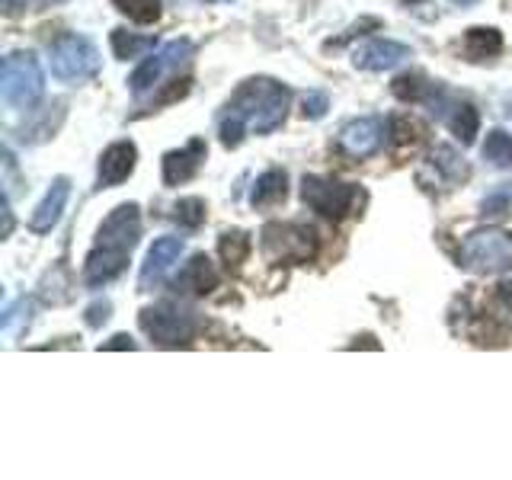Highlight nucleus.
<instances>
[{"mask_svg":"<svg viewBox=\"0 0 512 480\" xmlns=\"http://www.w3.org/2000/svg\"><path fill=\"white\" fill-rule=\"evenodd\" d=\"M484 157L490 160L493 167L512 170V135H506L503 128H493V132H487Z\"/></svg>","mask_w":512,"mask_h":480,"instance_id":"22","label":"nucleus"},{"mask_svg":"<svg viewBox=\"0 0 512 480\" xmlns=\"http://www.w3.org/2000/svg\"><path fill=\"white\" fill-rule=\"evenodd\" d=\"M141 330L151 336L157 346H189V340L196 336V317L192 311L176 308V304H154V308H144L138 314Z\"/></svg>","mask_w":512,"mask_h":480,"instance_id":"6","label":"nucleus"},{"mask_svg":"<svg viewBox=\"0 0 512 480\" xmlns=\"http://www.w3.org/2000/svg\"><path fill=\"white\" fill-rule=\"evenodd\" d=\"M36 7H55V4H61V0H32Z\"/></svg>","mask_w":512,"mask_h":480,"instance_id":"35","label":"nucleus"},{"mask_svg":"<svg viewBox=\"0 0 512 480\" xmlns=\"http://www.w3.org/2000/svg\"><path fill=\"white\" fill-rule=\"evenodd\" d=\"M128 20H135L141 26H151L160 20V0H112Z\"/></svg>","mask_w":512,"mask_h":480,"instance_id":"24","label":"nucleus"},{"mask_svg":"<svg viewBox=\"0 0 512 480\" xmlns=\"http://www.w3.org/2000/svg\"><path fill=\"white\" fill-rule=\"evenodd\" d=\"M426 106H432V112H439V116L445 119V125L452 128V135L464 144V148L474 144L477 128H480V116H477V109L471 103H458V100L448 103L445 90L439 87L436 93H432V100Z\"/></svg>","mask_w":512,"mask_h":480,"instance_id":"10","label":"nucleus"},{"mask_svg":"<svg viewBox=\"0 0 512 480\" xmlns=\"http://www.w3.org/2000/svg\"><path fill=\"white\" fill-rule=\"evenodd\" d=\"M327 109H330V96L327 93H308L304 96V103H301V112H304V119H324L327 116Z\"/></svg>","mask_w":512,"mask_h":480,"instance_id":"28","label":"nucleus"},{"mask_svg":"<svg viewBox=\"0 0 512 480\" xmlns=\"http://www.w3.org/2000/svg\"><path fill=\"white\" fill-rule=\"evenodd\" d=\"M135 160H138V148L132 141H116L109 144L100 157V186H119L125 183L128 176L135 170Z\"/></svg>","mask_w":512,"mask_h":480,"instance_id":"15","label":"nucleus"},{"mask_svg":"<svg viewBox=\"0 0 512 480\" xmlns=\"http://www.w3.org/2000/svg\"><path fill=\"white\" fill-rule=\"evenodd\" d=\"M391 141L397 148H416L423 141V125L410 116H394L391 119Z\"/></svg>","mask_w":512,"mask_h":480,"instance_id":"26","label":"nucleus"},{"mask_svg":"<svg viewBox=\"0 0 512 480\" xmlns=\"http://www.w3.org/2000/svg\"><path fill=\"white\" fill-rule=\"evenodd\" d=\"M180 256H183V240L180 237H160V240H154V247L148 250V260H144L141 276H138L141 292H151L154 285H160V279L167 276Z\"/></svg>","mask_w":512,"mask_h":480,"instance_id":"12","label":"nucleus"},{"mask_svg":"<svg viewBox=\"0 0 512 480\" xmlns=\"http://www.w3.org/2000/svg\"><path fill=\"white\" fill-rule=\"evenodd\" d=\"M368 29H381V20H375V16H365V20H359L356 26H349V29H346V36H343V39L330 42L327 48H340V45H346L349 39H356V36H365Z\"/></svg>","mask_w":512,"mask_h":480,"instance_id":"30","label":"nucleus"},{"mask_svg":"<svg viewBox=\"0 0 512 480\" xmlns=\"http://www.w3.org/2000/svg\"><path fill=\"white\" fill-rule=\"evenodd\" d=\"M218 285V272L212 266L205 253H196L192 260L180 269V276H176L173 288L183 295H208L212 288Z\"/></svg>","mask_w":512,"mask_h":480,"instance_id":"17","label":"nucleus"},{"mask_svg":"<svg viewBox=\"0 0 512 480\" xmlns=\"http://www.w3.org/2000/svg\"><path fill=\"white\" fill-rule=\"evenodd\" d=\"M381 144H384V125L381 119L375 116H365V119H352L343 125V132H340V148L349 154V157H372L381 151Z\"/></svg>","mask_w":512,"mask_h":480,"instance_id":"11","label":"nucleus"},{"mask_svg":"<svg viewBox=\"0 0 512 480\" xmlns=\"http://www.w3.org/2000/svg\"><path fill=\"white\" fill-rule=\"evenodd\" d=\"M68 196H71V180H68V176H58V180L48 186L45 199L36 205V212H32L29 228L36 234L52 231L58 224V218H61V212H64V205H68Z\"/></svg>","mask_w":512,"mask_h":480,"instance_id":"16","label":"nucleus"},{"mask_svg":"<svg viewBox=\"0 0 512 480\" xmlns=\"http://www.w3.org/2000/svg\"><path fill=\"white\" fill-rule=\"evenodd\" d=\"M205 212H208V208H205V202L199 199V196H189V199H180V202H176V221H180L183 224V228H199V224L205 221Z\"/></svg>","mask_w":512,"mask_h":480,"instance_id":"27","label":"nucleus"},{"mask_svg":"<svg viewBox=\"0 0 512 480\" xmlns=\"http://www.w3.org/2000/svg\"><path fill=\"white\" fill-rule=\"evenodd\" d=\"M285 192H288V176L282 167H272L266 170L260 180H256L253 192H250V202L253 208H266V205H276L285 199Z\"/></svg>","mask_w":512,"mask_h":480,"instance_id":"18","label":"nucleus"},{"mask_svg":"<svg viewBox=\"0 0 512 480\" xmlns=\"http://www.w3.org/2000/svg\"><path fill=\"white\" fill-rule=\"evenodd\" d=\"M301 199L308 202L317 215H324L330 221H340L352 212V205H356L359 186L336 183V180H327V176H304Z\"/></svg>","mask_w":512,"mask_h":480,"instance_id":"8","label":"nucleus"},{"mask_svg":"<svg viewBox=\"0 0 512 480\" xmlns=\"http://www.w3.org/2000/svg\"><path fill=\"white\" fill-rule=\"evenodd\" d=\"M317 231L298 221H272L260 234V247L269 263H308L317 256Z\"/></svg>","mask_w":512,"mask_h":480,"instance_id":"4","label":"nucleus"},{"mask_svg":"<svg viewBox=\"0 0 512 480\" xmlns=\"http://www.w3.org/2000/svg\"><path fill=\"white\" fill-rule=\"evenodd\" d=\"M500 298H503L506 308H512V285H509V282H503V285H500Z\"/></svg>","mask_w":512,"mask_h":480,"instance_id":"34","label":"nucleus"},{"mask_svg":"<svg viewBox=\"0 0 512 480\" xmlns=\"http://www.w3.org/2000/svg\"><path fill=\"white\" fill-rule=\"evenodd\" d=\"M205 154H208V148H205L202 138H192L186 148L164 154V183L167 186H180V183L192 180V176L199 173Z\"/></svg>","mask_w":512,"mask_h":480,"instance_id":"14","label":"nucleus"},{"mask_svg":"<svg viewBox=\"0 0 512 480\" xmlns=\"http://www.w3.org/2000/svg\"><path fill=\"white\" fill-rule=\"evenodd\" d=\"M461 266L480 272V276H493V272H506L512 266V234L503 228H484L464 237L461 244Z\"/></svg>","mask_w":512,"mask_h":480,"instance_id":"5","label":"nucleus"},{"mask_svg":"<svg viewBox=\"0 0 512 480\" xmlns=\"http://www.w3.org/2000/svg\"><path fill=\"white\" fill-rule=\"evenodd\" d=\"M154 42H157L154 36H132V32H125V29H112V52L122 61L141 58L144 52H151Z\"/></svg>","mask_w":512,"mask_h":480,"instance_id":"21","label":"nucleus"},{"mask_svg":"<svg viewBox=\"0 0 512 480\" xmlns=\"http://www.w3.org/2000/svg\"><path fill=\"white\" fill-rule=\"evenodd\" d=\"M452 4H461V7H471V4H477V0H452Z\"/></svg>","mask_w":512,"mask_h":480,"instance_id":"36","label":"nucleus"},{"mask_svg":"<svg viewBox=\"0 0 512 480\" xmlns=\"http://www.w3.org/2000/svg\"><path fill=\"white\" fill-rule=\"evenodd\" d=\"M410 45L404 42H391V39H375L362 48H356V55H352V64L362 71H391L397 64H404L410 58Z\"/></svg>","mask_w":512,"mask_h":480,"instance_id":"13","label":"nucleus"},{"mask_svg":"<svg viewBox=\"0 0 512 480\" xmlns=\"http://www.w3.org/2000/svg\"><path fill=\"white\" fill-rule=\"evenodd\" d=\"M509 205H512V192L509 189H496L484 199V205H480V208H484V215H506Z\"/></svg>","mask_w":512,"mask_h":480,"instance_id":"29","label":"nucleus"},{"mask_svg":"<svg viewBox=\"0 0 512 480\" xmlns=\"http://www.w3.org/2000/svg\"><path fill=\"white\" fill-rule=\"evenodd\" d=\"M0 93L4 103L13 109H32L45 93V74L42 64L32 52H10L0 71Z\"/></svg>","mask_w":512,"mask_h":480,"instance_id":"3","label":"nucleus"},{"mask_svg":"<svg viewBox=\"0 0 512 480\" xmlns=\"http://www.w3.org/2000/svg\"><path fill=\"white\" fill-rule=\"evenodd\" d=\"M436 90H439V84H429L423 74H404L394 80V96L404 103H429Z\"/></svg>","mask_w":512,"mask_h":480,"instance_id":"20","label":"nucleus"},{"mask_svg":"<svg viewBox=\"0 0 512 480\" xmlns=\"http://www.w3.org/2000/svg\"><path fill=\"white\" fill-rule=\"evenodd\" d=\"M189 55H192V42H189V39L167 42L157 55L144 58V61L138 64V68H135L132 80H128V84H132V93H135V96L148 93L151 87L160 84V77L170 74V71H176L183 61H189Z\"/></svg>","mask_w":512,"mask_h":480,"instance_id":"9","label":"nucleus"},{"mask_svg":"<svg viewBox=\"0 0 512 480\" xmlns=\"http://www.w3.org/2000/svg\"><path fill=\"white\" fill-rule=\"evenodd\" d=\"M109 311H112L109 301H93L90 308H87V324L90 327H103L106 320H109Z\"/></svg>","mask_w":512,"mask_h":480,"instance_id":"31","label":"nucleus"},{"mask_svg":"<svg viewBox=\"0 0 512 480\" xmlns=\"http://www.w3.org/2000/svg\"><path fill=\"white\" fill-rule=\"evenodd\" d=\"M292 90L272 77H250L244 80L221 112L218 135L224 148H237L247 132L269 135L285 122Z\"/></svg>","mask_w":512,"mask_h":480,"instance_id":"1","label":"nucleus"},{"mask_svg":"<svg viewBox=\"0 0 512 480\" xmlns=\"http://www.w3.org/2000/svg\"><path fill=\"white\" fill-rule=\"evenodd\" d=\"M138 237H141V208L135 202L112 208L106 221L100 224V231H96L93 250L87 253L84 282L90 288H103L116 276H122L128 256L138 247Z\"/></svg>","mask_w":512,"mask_h":480,"instance_id":"2","label":"nucleus"},{"mask_svg":"<svg viewBox=\"0 0 512 480\" xmlns=\"http://www.w3.org/2000/svg\"><path fill=\"white\" fill-rule=\"evenodd\" d=\"M103 349H106V352H109V349H135V340H132V336L119 333V336H112V340H109Z\"/></svg>","mask_w":512,"mask_h":480,"instance_id":"32","label":"nucleus"},{"mask_svg":"<svg viewBox=\"0 0 512 480\" xmlns=\"http://www.w3.org/2000/svg\"><path fill=\"white\" fill-rule=\"evenodd\" d=\"M218 250H221V260L237 269L240 263L247 260V253H250V237L244 231H228V234L221 237Z\"/></svg>","mask_w":512,"mask_h":480,"instance_id":"25","label":"nucleus"},{"mask_svg":"<svg viewBox=\"0 0 512 480\" xmlns=\"http://www.w3.org/2000/svg\"><path fill=\"white\" fill-rule=\"evenodd\" d=\"M432 167H436L439 173H445V180L448 183H461V180H468V164L455 154V148H436L432 151Z\"/></svg>","mask_w":512,"mask_h":480,"instance_id":"23","label":"nucleus"},{"mask_svg":"<svg viewBox=\"0 0 512 480\" xmlns=\"http://www.w3.org/2000/svg\"><path fill=\"white\" fill-rule=\"evenodd\" d=\"M464 52H468L474 61L496 58L503 52V36L490 26H474V29H468V36H464Z\"/></svg>","mask_w":512,"mask_h":480,"instance_id":"19","label":"nucleus"},{"mask_svg":"<svg viewBox=\"0 0 512 480\" xmlns=\"http://www.w3.org/2000/svg\"><path fill=\"white\" fill-rule=\"evenodd\" d=\"M100 71V52L87 36H61L52 45V74L64 84H80Z\"/></svg>","mask_w":512,"mask_h":480,"instance_id":"7","label":"nucleus"},{"mask_svg":"<svg viewBox=\"0 0 512 480\" xmlns=\"http://www.w3.org/2000/svg\"><path fill=\"white\" fill-rule=\"evenodd\" d=\"M13 231V212H10V192L4 196V237H10Z\"/></svg>","mask_w":512,"mask_h":480,"instance_id":"33","label":"nucleus"}]
</instances>
